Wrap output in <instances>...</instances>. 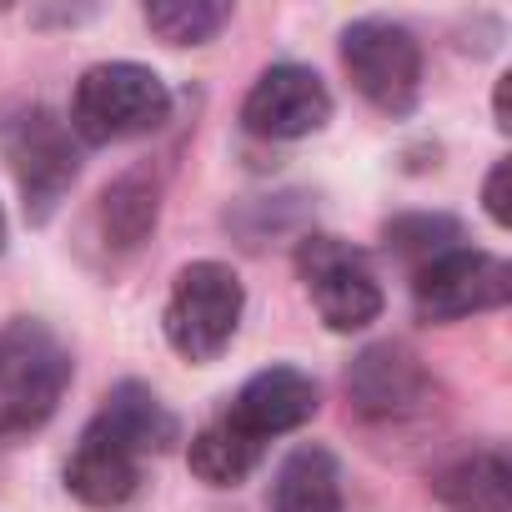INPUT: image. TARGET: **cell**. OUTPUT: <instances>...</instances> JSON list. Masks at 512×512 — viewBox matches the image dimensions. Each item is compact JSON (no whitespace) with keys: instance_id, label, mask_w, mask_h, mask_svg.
I'll use <instances>...</instances> for the list:
<instances>
[{"instance_id":"obj_8","label":"cell","mask_w":512,"mask_h":512,"mask_svg":"<svg viewBox=\"0 0 512 512\" xmlns=\"http://www.w3.org/2000/svg\"><path fill=\"white\" fill-rule=\"evenodd\" d=\"M332 121V91L307 66H272L241 101V126L262 141H302Z\"/></svg>"},{"instance_id":"obj_11","label":"cell","mask_w":512,"mask_h":512,"mask_svg":"<svg viewBox=\"0 0 512 512\" xmlns=\"http://www.w3.org/2000/svg\"><path fill=\"white\" fill-rule=\"evenodd\" d=\"M66 487L76 502L96 507V512H111V507H126L141 487V457H131L116 437H106L101 427H86L71 462H66Z\"/></svg>"},{"instance_id":"obj_20","label":"cell","mask_w":512,"mask_h":512,"mask_svg":"<svg viewBox=\"0 0 512 512\" xmlns=\"http://www.w3.org/2000/svg\"><path fill=\"white\" fill-rule=\"evenodd\" d=\"M507 96H512V76H497V96H492V116H497V131H507Z\"/></svg>"},{"instance_id":"obj_13","label":"cell","mask_w":512,"mask_h":512,"mask_svg":"<svg viewBox=\"0 0 512 512\" xmlns=\"http://www.w3.org/2000/svg\"><path fill=\"white\" fill-rule=\"evenodd\" d=\"M432 492L447 512H512V467L502 452H467L432 477Z\"/></svg>"},{"instance_id":"obj_1","label":"cell","mask_w":512,"mask_h":512,"mask_svg":"<svg viewBox=\"0 0 512 512\" xmlns=\"http://www.w3.org/2000/svg\"><path fill=\"white\" fill-rule=\"evenodd\" d=\"M171 121V91L151 66L136 61H106L91 66L76 81L71 96V131L86 146H116V141H136L151 136Z\"/></svg>"},{"instance_id":"obj_4","label":"cell","mask_w":512,"mask_h":512,"mask_svg":"<svg viewBox=\"0 0 512 512\" xmlns=\"http://www.w3.org/2000/svg\"><path fill=\"white\" fill-rule=\"evenodd\" d=\"M0 151H6L21 196H26V216L41 226L51 221V211L61 206V196L71 191L81 161L71 146V126L61 116H51L46 106H21L16 116L0 121Z\"/></svg>"},{"instance_id":"obj_17","label":"cell","mask_w":512,"mask_h":512,"mask_svg":"<svg viewBox=\"0 0 512 512\" xmlns=\"http://www.w3.org/2000/svg\"><path fill=\"white\" fill-rule=\"evenodd\" d=\"M226 21L231 6H221V0H151L146 6V26L166 46H206Z\"/></svg>"},{"instance_id":"obj_14","label":"cell","mask_w":512,"mask_h":512,"mask_svg":"<svg viewBox=\"0 0 512 512\" xmlns=\"http://www.w3.org/2000/svg\"><path fill=\"white\" fill-rule=\"evenodd\" d=\"M277 512H342V467L327 447H297L272 487Z\"/></svg>"},{"instance_id":"obj_15","label":"cell","mask_w":512,"mask_h":512,"mask_svg":"<svg viewBox=\"0 0 512 512\" xmlns=\"http://www.w3.org/2000/svg\"><path fill=\"white\" fill-rule=\"evenodd\" d=\"M156 216H161V186L151 171H126L101 191V231L106 246L116 251H136L156 231Z\"/></svg>"},{"instance_id":"obj_9","label":"cell","mask_w":512,"mask_h":512,"mask_svg":"<svg viewBox=\"0 0 512 512\" xmlns=\"http://www.w3.org/2000/svg\"><path fill=\"white\" fill-rule=\"evenodd\" d=\"M427 397H432V382H427L422 362L397 342L367 347L347 367V402L367 422H402V417L422 412Z\"/></svg>"},{"instance_id":"obj_12","label":"cell","mask_w":512,"mask_h":512,"mask_svg":"<svg viewBox=\"0 0 512 512\" xmlns=\"http://www.w3.org/2000/svg\"><path fill=\"white\" fill-rule=\"evenodd\" d=\"M91 427H101L106 437H116L131 457H156V452H166L171 442H181V422H176V417L166 412V402H161L151 387H141V382L111 387Z\"/></svg>"},{"instance_id":"obj_3","label":"cell","mask_w":512,"mask_h":512,"mask_svg":"<svg viewBox=\"0 0 512 512\" xmlns=\"http://www.w3.org/2000/svg\"><path fill=\"white\" fill-rule=\"evenodd\" d=\"M246 312V292L241 277L221 262H191L176 272L171 297H166V342L186 357V362H216Z\"/></svg>"},{"instance_id":"obj_10","label":"cell","mask_w":512,"mask_h":512,"mask_svg":"<svg viewBox=\"0 0 512 512\" xmlns=\"http://www.w3.org/2000/svg\"><path fill=\"white\" fill-rule=\"evenodd\" d=\"M322 407V392L307 372L297 367H267L256 372L226 407V422H236L241 432H251L256 442L267 437H282V432H297L302 422H312Z\"/></svg>"},{"instance_id":"obj_7","label":"cell","mask_w":512,"mask_h":512,"mask_svg":"<svg viewBox=\"0 0 512 512\" xmlns=\"http://www.w3.org/2000/svg\"><path fill=\"white\" fill-rule=\"evenodd\" d=\"M512 297V272L502 256L457 246L422 272H412V307L422 322H462L472 312H497Z\"/></svg>"},{"instance_id":"obj_5","label":"cell","mask_w":512,"mask_h":512,"mask_svg":"<svg viewBox=\"0 0 512 512\" xmlns=\"http://www.w3.org/2000/svg\"><path fill=\"white\" fill-rule=\"evenodd\" d=\"M342 66L352 86L387 116H407L422 96V46L397 21H352L342 31Z\"/></svg>"},{"instance_id":"obj_2","label":"cell","mask_w":512,"mask_h":512,"mask_svg":"<svg viewBox=\"0 0 512 512\" xmlns=\"http://www.w3.org/2000/svg\"><path fill=\"white\" fill-rule=\"evenodd\" d=\"M71 387V352L61 337L36 322L16 317L0 327V432L41 427Z\"/></svg>"},{"instance_id":"obj_16","label":"cell","mask_w":512,"mask_h":512,"mask_svg":"<svg viewBox=\"0 0 512 512\" xmlns=\"http://www.w3.org/2000/svg\"><path fill=\"white\" fill-rule=\"evenodd\" d=\"M262 452H267V442H256V437L241 432L236 422L216 417L211 427H201V432L191 437L186 462H191V472H196L206 487H236V482H246V477L256 472Z\"/></svg>"},{"instance_id":"obj_6","label":"cell","mask_w":512,"mask_h":512,"mask_svg":"<svg viewBox=\"0 0 512 512\" xmlns=\"http://www.w3.org/2000/svg\"><path fill=\"white\" fill-rule=\"evenodd\" d=\"M297 277L332 332H362L382 317V287L367 256L342 236H302Z\"/></svg>"},{"instance_id":"obj_19","label":"cell","mask_w":512,"mask_h":512,"mask_svg":"<svg viewBox=\"0 0 512 512\" xmlns=\"http://www.w3.org/2000/svg\"><path fill=\"white\" fill-rule=\"evenodd\" d=\"M507 181H512V161H497L487 186H482V201H487V216L497 226H512V201H507Z\"/></svg>"},{"instance_id":"obj_18","label":"cell","mask_w":512,"mask_h":512,"mask_svg":"<svg viewBox=\"0 0 512 512\" xmlns=\"http://www.w3.org/2000/svg\"><path fill=\"white\" fill-rule=\"evenodd\" d=\"M387 246L402 256V262H412V272H422L427 262H437V256L457 251L462 246V226L442 211H417V216H397L387 221Z\"/></svg>"},{"instance_id":"obj_21","label":"cell","mask_w":512,"mask_h":512,"mask_svg":"<svg viewBox=\"0 0 512 512\" xmlns=\"http://www.w3.org/2000/svg\"><path fill=\"white\" fill-rule=\"evenodd\" d=\"M0 246H6V211H0Z\"/></svg>"}]
</instances>
